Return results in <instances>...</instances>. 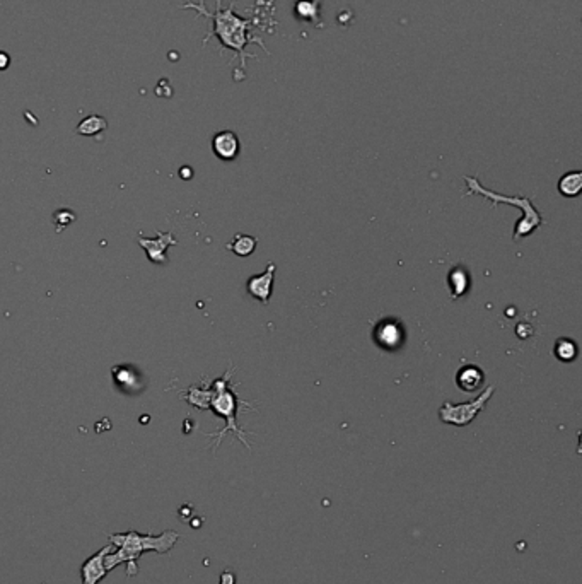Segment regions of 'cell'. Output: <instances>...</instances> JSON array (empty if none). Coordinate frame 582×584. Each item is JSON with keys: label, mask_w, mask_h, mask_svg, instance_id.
I'll return each mask as SVG.
<instances>
[{"label": "cell", "mask_w": 582, "mask_h": 584, "mask_svg": "<svg viewBox=\"0 0 582 584\" xmlns=\"http://www.w3.org/2000/svg\"><path fill=\"white\" fill-rule=\"evenodd\" d=\"M181 9H192L197 12V15H204V18L212 19V23H213L212 31L205 36L204 45L209 42L210 38H212V36H216V38L221 42L222 48H228V50H233L234 54L240 55L241 68L246 67V56H254V55L246 54V50H244L246 45H249V43H256V45H260L265 51H268L266 50L264 39L256 38V36L252 35L253 21L240 18V15L234 12V4H231L228 9H224V7H222V0H216V11L212 12L205 7V2L202 0L200 4H192V2L183 4Z\"/></svg>", "instance_id": "1"}, {"label": "cell", "mask_w": 582, "mask_h": 584, "mask_svg": "<svg viewBox=\"0 0 582 584\" xmlns=\"http://www.w3.org/2000/svg\"><path fill=\"white\" fill-rule=\"evenodd\" d=\"M108 540L113 545L118 547V550L115 554L106 555V559H104L106 569L113 571L120 564H127V576L133 578V576L139 574V562L137 561L142 557L144 552L154 550L161 555L168 554L180 540V533L168 530L161 535H142L135 530H128L125 533H110Z\"/></svg>", "instance_id": "2"}, {"label": "cell", "mask_w": 582, "mask_h": 584, "mask_svg": "<svg viewBox=\"0 0 582 584\" xmlns=\"http://www.w3.org/2000/svg\"><path fill=\"white\" fill-rule=\"evenodd\" d=\"M229 380H231V371L225 373L224 376L213 381L212 386H210V388H212V400H210V409H212L213 412L217 414V416L224 418L225 427L221 430V433L209 434V436L216 437V446H213V448H217V446L221 445L222 437H224L225 434L234 433V434H236V437L242 442V445H244L246 448L249 449L248 439L244 437V433H242L241 427L237 425L236 417H237V410H240L241 405H246V406H252V405H248L246 402H240L237 394L233 392L231 385H229Z\"/></svg>", "instance_id": "3"}, {"label": "cell", "mask_w": 582, "mask_h": 584, "mask_svg": "<svg viewBox=\"0 0 582 584\" xmlns=\"http://www.w3.org/2000/svg\"><path fill=\"white\" fill-rule=\"evenodd\" d=\"M464 181H466V187H468L466 195H482L483 199L492 200L494 205L507 204V205H514V207L519 209V211H523L524 213L523 219L517 220L514 235H512L514 241H519L521 237L529 236L531 232H535L541 224H543V217H541L538 209L533 205L531 199H528V197H507V195H500V193H495L492 190H487V188H483L482 185H480L478 178H475V176H464Z\"/></svg>", "instance_id": "4"}, {"label": "cell", "mask_w": 582, "mask_h": 584, "mask_svg": "<svg viewBox=\"0 0 582 584\" xmlns=\"http://www.w3.org/2000/svg\"><path fill=\"white\" fill-rule=\"evenodd\" d=\"M495 386H487V390L478 394L475 400L466 402V404H451V402H444L439 409V418L440 422L456 427H464L471 424L476 416L485 409V405L490 402L494 397Z\"/></svg>", "instance_id": "5"}, {"label": "cell", "mask_w": 582, "mask_h": 584, "mask_svg": "<svg viewBox=\"0 0 582 584\" xmlns=\"http://www.w3.org/2000/svg\"><path fill=\"white\" fill-rule=\"evenodd\" d=\"M275 270H277V267H275L273 261H270L264 273L249 277L248 282H246V291H248L249 296L260 301L264 306L270 304L275 282Z\"/></svg>", "instance_id": "6"}, {"label": "cell", "mask_w": 582, "mask_h": 584, "mask_svg": "<svg viewBox=\"0 0 582 584\" xmlns=\"http://www.w3.org/2000/svg\"><path fill=\"white\" fill-rule=\"evenodd\" d=\"M139 244L145 249L149 260L154 261L157 265H166L168 263V253L166 251H168L169 247L178 244V241L173 237V232L157 231V237H152V240L140 236Z\"/></svg>", "instance_id": "7"}, {"label": "cell", "mask_w": 582, "mask_h": 584, "mask_svg": "<svg viewBox=\"0 0 582 584\" xmlns=\"http://www.w3.org/2000/svg\"><path fill=\"white\" fill-rule=\"evenodd\" d=\"M111 552V545L104 547L96 552L94 555L87 559L86 562L80 566V578H82V584H99L108 576V569L104 566V559Z\"/></svg>", "instance_id": "8"}, {"label": "cell", "mask_w": 582, "mask_h": 584, "mask_svg": "<svg viewBox=\"0 0 582 584\" xmlns=\"http://www.w3.org/2000/svg\"><path fill=\"white\" fill-rule=\"evenodd\" d=\"M405 340V332H403L402 325L395 320H385L383 323L376 326L374 332V342L381 345L383 349H398Z\"/></svg>", "instance_id": "9"}, {"label": "cell", "mask_w": 582, "mask_h": 584, "mask_svg": "<svg viewBox=\"0 0 582 584\" xmlns=\"http://www.w3.org/2000/svg\"><path fill=\"white\" fill-rule=\"evenodd\" d=\"M212 151L222 161H234L241 151L240 137L233 130L217 132L212 139Z\"/></svg>", "instance_id": "10"}, {"label": "cell", "mask_w": 582, "mask_h": 584, "mask_svg": "<svg viewBox=\"0 0 582 584\" xmlns=\"http://www.w3.org/2000/svg\"><path fill=\"white\" fill-rule=\"evenodd\" d=\"M485 381V373L478 366L475 364H464L463 368L458 369L456 373V385L463 390V392H476Z\"/></svg>", "instance_id": "11"}, {"label": "cell", "mask_w": 582, "mask_h": 584, "mask_svg": "<svg viewBox=\"0 0 582 584\" xmlns=\"http://www.w3.org/2000/svg\"><path fill=\"white\" fill-rule=\"evenodd\" d=\"M447 285H450L452 299H459L470 289V273L463 265H456L447 273Z\"/></svg>", "instance_id": "12"}, {"label": "cell", "mask_w": 582, "mask_h": 584, "mask_svg": "<svg viewBox=\"0 0 582 584\" xmlns=\"http://www.w3.org/2000/svg\"><path fill=\"white\" fill-rule=\"evenodd\" d=\"M319 7H321V0H297V2H294V15L301 21L313 23L318 27H321Z\"/></svg>", "instance_id": "13"}, {"label": "cell", "mask_w": 582, "mask_h": 584, "mask_svg": "<svg viewBox=\"0 0 582 584\" xmlns=\"http://www.w3.org/2000/svg\"><path fill=\"white\" fill-rule=\"evenodd\" d=\"M113 380L121 392H128V388L140 386V374L132 371L130 366H116L113 368Z\"/></svg>", "instance_id": "14"}, {"label": "cell", "mask_w": 582, "mask_h": 584, "mask_svg": "<svg viewBox=\"0 0 582 584\" xmlns=\"http://www.w3.org/2000/svg\"><path fill=\"white\" fill-rule=\"evenodd\" d=\"M582 190V173L581 171H571L565 173L559 180V192L567 199H574Z\"/></svg>", "instance_id": "15"}, {"label": "cell", "mask_w": 582, "mask_h": 584, "mask_svg": "<svg viewBox=\"0 0 582 584\" xmlns=\"http://www.w3.org/2000/svg\"><path fill=\"white\" fill-rule=\"evenodd\" d=\"M108 128V122L101 115H89L84 120H80L78 125V134L84 137H94L104 132Z\"/></svg>", "instance_id": "16"}, {"label": "cell", "mask_w": 582, "mask_h": 584, "mask_svg": "<svg viewBox=\"0 0 582 584\" xmlns=\"http://www.w3.org/2000/svg\"><path fill=\"white\" fill-rule=\"evenodd\" d=\"M258 240L249 235H236L233 237L231 243L228 244V249H231L234 255L237 256H249L256 249Z\"/></svg>", "instance_id": "17"}, {"label": "cell", "mask_w": 582, "mask_h": 584, "mask_svg": "<svg viewBox=\"0 0 582 584\" xmlns=\"http://www.w3.org/2000/svg\"><path fill=\"white\" fill-rule=\"evenodd\" d=\"M190 405H195L197 409L207 410L210 409V400H212V388H198V386H192L188 392H185Z\"/></svg>", "instance_id": "18"}, {"label": "cell", "mask_w": 582, "mask_h": 584, "mask_svg": "<svg viewBox=\"0 0 582 584\" xmlns=\"http://www.w3.org/2000/svg\"><path fill=\"white\" fill-rule=\"evenodd\" d=\"M553 354H555L562 362H572L577 357L576 342L569 340V338H559V340L555 342V347H553Z\"/></svg>", "instance_id": "19"}, {"label": "cell", "mask_w": 582, "mask_h": 584, "mask_svg": "<svg viewBox=\"0 0 582 584\" xmlns=\"http://www.w3.org/2000/svg\"><path fill=\"white\" fill-rule=\"evenodd\" d=\"M78 219V216H75L74 212L68 211V209H60V211H56L54 213V220H55V225H56V231H62L63 228H67V225H70L74 220Z\"/></svg>", "instance_id": "20"}, {"label": "cell", "mask_w": 582, "mask_h": 584, "mask_svg": "<svg viewBox=\"0 0 582 584\" xmlns=\"http://www.w3.org/2000/svg\"><path fill=\"white\" fill-rule=\"evenodd\" d=\"M219 584H236V576L231 569H225L224 573L221 574V583Z\"/></svg>", "instance_id": "21"}, {"label": "cell", "mask_w": 582, "mask_h": 584, "mask_svg": "<svg viewBox=\"0 0 582 584\" xmlns=\"http://www.w3.org/2000/svg\"><path fill=\"white\" fill-rule=\"evenodd\" d=\"M11 66V56L6 51H0V70H6Z\"/></svg>", "instance_id": "22"}, {"label": "cell", "mask_w": 582, "mask_h": 584, "mask_svg": "<svg viewBox=\"0 0 582 584\" xmlns=\"http://www.w3.org/2000/svg\"><path fill=\"white\" fill-rule=\"evenodd\" d=\"M180 176L183 180H190L193 176V171H192V168H188V166H185V168H181L180 169Z\"/></svg>", "instance_id": "23"}]
</instances>
